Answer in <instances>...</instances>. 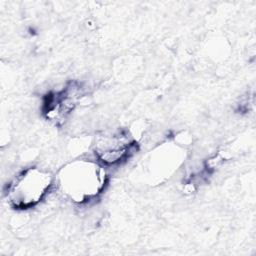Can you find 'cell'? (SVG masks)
I'll return each mask as SVG.
<instances>
[{
	"mask_svg": "<svg viewBox=\"0 0 256 256\" xmlns=\"http://www.w3.org/2000/svg\"><path fill=\"white\" fill-rule=\"evenodd\" d=\"M106 185L105 167L91 159L74 160L66 164L55 177V187L65 198L78 205L95 201Z\"/></svg>",
	"mask_w": 256,
	"mask_h": 256,
	"instance_id": "cell-1",
	"label": "cell"
},
{
	"mask_svg": "<svg viewBox=\"0 0 256 256\" xmlns=\"http://www.w3.org/2000/svg\"><path fill=\"white\" fill-rule=\"evenodd\" d=\"M55 187V177L46 169L31 166L17 173L7 184L5 196L16 210L32 209Z\"/></svg>",
	"mask_w": 256,
	"mask_h": 256,
	"instance_id": "cell-2",
	"label": "cell"
},
{
	"mask_svg": "<svg viewBox=\"0 0 256 256\" xmlns=\"http://www.w3.org/2000/svg\"><path fill=\"white\" fill-rule=\"evenodd\" d=\"M135 148V142L125 132L106 133L98 136L95 140V160L104 167L115 166L126 161Z\"/></svg>",
	"mask_w": 256,
	"mask_h": 256,
	"instance_id": "cell-3",
	"label": "cell"
},
{
	"mask_svg": "<svg viewBox=\"0 0 256 256\" xmlns=\"http://www.w3.org/2000/svg\"><path fill=\"white\" fill-rule=\"evenodd\" d=\"M82 97V87L71 82L65 88L47 95L44 103V114L55 123L62 122L72 112Z\"/></svg>",
	"mask_w": 256,
	"mask_h": 256,
	"instance_id": "cell-4",
	"label": "cell"
}]
</instances>
